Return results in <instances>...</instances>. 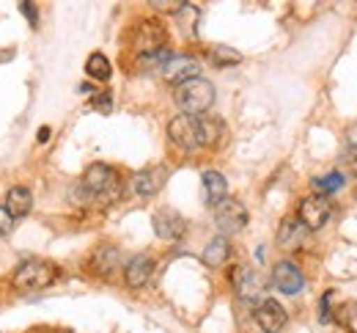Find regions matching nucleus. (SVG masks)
I'll use <instances>...</instances> for the list:
<instances>
[{
    "label": "nucleus",
    "mask_w": 357,
    "mask_h": 333,
    "mask_svg": "<svg viewBox=\"0 0 357 333\" xmlns=\"http://www.w3.org/2000/svg\"><path fill=\"white\" fill-rule=\"evenodd\" d=\"M212 102H215V86L204 77H195V80L176 86V105L181 108L184 116L198 119L201 113H206L212 108Z\"/></svg>",
    "instance_id": "nucleus-2"
},
{
    "label": "nucleus",
    "mask_w": 357,
    "mask_h": 333,
    "mask_svg": "<svg viewBox=\"0 0 357 333\" xmlns=\"http://www.w3.org/2000/svg\"><path fill=\"white\" fill-rule=\"evenodd\" d=\"M333 215V204L327 195H308L300 201V223L305 229H321Z\"/></svg>",
    "instance_id": "nucleus-7"
},
{
    "label": "nucleus",
    "mask_w": 357,
    "mask_h": 333,
    "mask_svg": "<svg viewBox=\"0 0 357 333\" xmlns=\"http://www.w3.org/2000/svg\"><path fill=\"white\" fill-rule=\"evenodd\" d=\"M119 265H121V253H119V248H113V245H102V248H96L93 256H91V267H93L96 273H102V276H110L113 270H119Z\"/></svg>",
    "instance_id": "nucleus-15"
},
{
    "label": "nucleus",
    "mask_w": 357,
    "mask_h": 333,
    "mask_svg": "<svg viewBox=\"0 0 357 333\" xmlns=\"http://www.w3.org/2000/svg\"><path fill=\"white\" fill-rule=\"evenodd\" d=\"M149 6H154V8H160V11H181L184 6H187V0H151Z\"/></svg>",
    "instance_id": "nucleus-23"
},
{
    "label": "nucleus",
    "mask_w": 357,
    "mask_h": 333,
    "mask_svg": "<svg viewBox=\"0 0 357 333\" xmlns=\"http://www.w3.org/2000/svg\"><path fill=\"white\" fill-rule=\"evenodd\" d=\"M228 256H231V245H228V239L225 237L209 239V245H206V251H204V262H206L209 267H220V265H225Z\"/></svg>",
    "instance_id": "nucleus-19"
},
{
    "label": "nucleus",
    "mask_w": 357,
    "mask_h": 333,
    "mask_svg": "<svg viewBox=\"0 0 357 333\" xmlns=\"http://www.w3.org/2000/svg\"><path fill=\"white\" fill-rule=\"evenodd\" d=\"M154 232H157V237L162 239H181L184 232H187V223L174 209H160L154 215Z\"/></svg>",
    "instance_id": "nucleus-12"
},
{
    "label": "nucleus",
    "mask_w": 357,
    "mask_h": 333,
    "mask_svg": "<svg viewBox=\"0 0 357 333\" xmlns=\"http://www.w3.org/2000/svg\"><path fill=\"white\" fill-rule=\"evenodd\" d=\"M31 207H33V193L28 191V188H11V191L6 193V207H3V209H6L11 218L28 215Z\"/></svg>",
    "instance_id": "nucleus-16"
},
{
    "label": "nucleus",
    "mask_w": 357,
    "mask_h": 333,
    "mask_svg": "<svg viewBox=\"0 0 357 333\" xmlns=\"http://www.w3.org/2000/svg\"><path fill=\"white\" fill-rule=\"evenodd\" d=\"M58 279V267L47 259H28L17 267L14 273V286L22 289V292H39V289H47Z\"/></svg>",
    "instance_id": "nucleus-3"
},
{
    "label": "nucleus",
    "mask_w": 357,
    "mask_h": 333,
    "mask_svg": "<svg viewBox=\"0 0 357 333\" xmlns=\"http://www.w3.org/2000/svg\"><path fill=\"white\" fill-rule=\"evenodd\" d=\"M151 273H154V259L140 253V256H132V259H130V265H127V270H124V279H127V284L132 286V289H140V286L149 284Z\"/></svg>",
    "instance_id": "nucleus-14"
},
{
    "label": "nucleus",
    "mask_w": 357,
    "mask_h": 333,
    "mask_svg": "<svg viewBox=\"0 0 357 333\" xmlns=\"http://www.w3.org/2000/svg\"><path fill=\"white\" fill-rule=\"evenodd\" d=\"M272 284L283 295H297L305 286V276L294 262H278L272 270Z\"/></svg>",
    "instance_id": "nucleus-10"
},
{
    "label": "nucleus",
    "mask_w": 357,
    "mask_h": 333,
    "mask_svg": "<svg viewBox=\"0 0 357 333\" xmlns=\"http://www.w3.org/2000/svg\"><path fill=\"white\" fill-rule=\"evenodd\" d=\"M20 8L25 11V17H28L31 25H33V22H36V8H31V3H20Z\"/></svg>",
    "instance_id": "nucleus-27"
},
{
    "label": "nucleus",
    "mask_w": 357,
    "mask_h": 333,
    "mask_svg": "<svg viewBox=\"0 0 357 333\" xmlns=\"http://www.w3.org/2000/svg\"><path fill=\"white\" fill-rule=\"evenodd\" d=\"M347 149H349L352 157H357V124L347 130Z\"/></svg>",
    "instance_id": "nucleus-25"
},
{
    "label": "nucleus",
    "mask_w": 357,
    "mask_h": 333,
    "mask_svg": "<svg viewBox=\"0 0 357 333\" xmlns=\"http://www.w3.org/2000/svg\"><path fill=\"white\" fill-rule=\"evenodd\" d=\"M313 188L319 191V195L324 193H335V191H341L344 188V177L338 174V171H333V174H327V177H319V179H313Z\"/></svg>",
    "instance_id": "nucleus-21"
},
{
    "label": "nucleus",
    "mask_w": 357,
    "mask_h": 333,
    "mask_svg": "<svg viewBox=\"0 0 357 333\" xmlns=\"http://www.w3.org/2000/svg\"><path fill=\"white\" fill-rule=\"evenodd\" d=\"M231 281H234V289L245 297V300H259L261 295H264V286L267 281L261 279V273H256L253 267H234V273H231Z\"/></svg>",
    "instance_id": "nucleus-9"
},
{
    "label": "nucleus",
    "mask_w": 357,
    "mask_h": 333,
    "mask_svg": "<svg viewBox=\"0 0 357 333\" xmlns=\"http://www.w3.org/2000/svg\"><path fill=\"white\" fill-rule=\"evenodd\" d=\"M168 135L184 151H195V149L206 146V141H204V121L195 119V116H176L168 124Z\"/></svg>",
    "instance_id": "nucleus-4"
},
{
    "label": "nucleus",
    "mask_w": 357,
    "mask_h": 333,
    "mask_svg": "<svg viewBox=\"0 0 357 333\" xmlns=\"http://www.w3.org/2000/svg\"><path fill=\"white\" fill-rule=\"evenodd\" d=\"M160 72H162V77H165L168 83L181 86V83H187V80H195V77H198L201 64H198L195 58H190V55H171Z\"/></svg>",
    "instance_id": "nucleus-8"
},
{
    "label": "nucleus",
    "mask_w": 357,
    "mask_h": 333,
    "mask_svg": "<svg viewBox=\"0 0 357 333\" xmlns=\"http://www.w3.org/2000/svg\"><path fill=\"white\" fill-rule=\"evenodd\" d=\"M86 72H89V77H93V80H107L113 69H110V61L102 52H93L89 61H86Z\"/></svg>",
    "instance_id": "nucleus-20"
},
{
    "label": "nucleus",
    "mask_w": 357,
    "mask_h": 333,
    "mask_svg": "<svg viewBox=\"0 0 357 333\" xmlns=\"http://www.w3.org/2000/svg\"><path fill=\"white\" fill-rule=\"evenodd\" d=\"M80 188L89 195V201H99V204H110L121 195V177L116 168L105 165V163H93L89 171L80 179Z\"/></svg>",
    "instance_id": "nucleus-1"
},
{
    "label": "nucleus",
    "mask_w": 357,
    "mask_h": 333,
    "mask_svg": "<svg viewBox=\"0 0 357 333\" xmlns=\"http://www.w3.org/2000/svg\"><path fill=\"white\" fill-rule=\"evenodd\" d=\"M242 55L231 47H215L212 50V64L215 66H231V64H239Z\"/></svg>",
    "instance_id": "nucleus-22"
},
{
    "label": "nucleus",
    "mask_w": 357,
    "mask_h": 333,
    "mask_svg": "<svg viewBox=\"0 0 357 333\" xmlns=\"http://www.w3.org/2000/svg\"><path fill=\"white\" fill-rule=\"evenodd\" d=\"M11 229H14V218L0 207V237H6Z\"/></svg>",
    "instance_id": "nucleus-24"
},
{
    "label": "nucleus",
    "mask_w": 357,
    "mask_h": 333,
    "mask_svg": "<svg viewBox=\"0 0 357 333\" xmlns=\"http://www.w3.org/2000/svg\"><path fill=\"white\" fill-rule=\"evenodd\" d=\"M165 177H168V171L162 168V165H154V168H143V171H137L132 179V188L137 195H143V198H151L154 193H160L162 188V182H165Z\"/></svg>",
    "instance_id": "nucleus-13"
},
{
    "label": "nucleus",
    "mask_w": 357,
    "mask_h": 333,
    "mask_svg": "<svg viewBox=\"0 0 357 333\" xmlns=\"http://www.w3.org/2000/svg\"><path fill=\"white\" fill-rule=\"evenodd\" d=\"M215 223L223 235H239L248 226V209L236 198H225L215 207Z\"/></svg>",
    "instance_id": "nucleus-6"
},
{
    "label": "nucleus",
    "mask_w": 357,
    "mask_h": 333,
    "mask_svg": "<svg viewBox=\"0 0 357 333\" xmlns=\"http://www.w3.org/2000/svg\"><path fill=\"white\" fill-rule=\"evenodd\" d=\"M132 47L140 58L143 55H151V52H160V50L165 47V28L157 20L137 22V28H135L132 34Z\"/></svg>",
    "instance_id": "nucleus-5"
},
{
    "label": "nucleus",
    "mask_w": 357,
    "mask_h": 333,
    "mask_svg": "<svg viewBox=\"0 0 357 333\" xmlns=\"http://www.w3.org/2000/svg\"><path fill=\"white\" fill-rule=\"evenodd\" d=\"M47 135H50V130H47V127H42V133H39V141H47Z\"/></svg>",
    "instance_id": "nucleus-28"
},
{
    "label": "nucleus",
    "mask_w": 357,
    "mask_h": 333,
    "mask_svg": "<svg viewBox=\"0 0 357 333\" xmlns=\"http://www.w3.org/2000/svg\"><path fill=\"white\" fill-rule=\"evenodd\" d=\"M228 195V182L220 171H206L204 174V198L209 207H218Z\"/></svg>",
    "instance_id": "nucleus-17"
},
{
    "label": "nucleus",
    "mask_w": 357,
    "mask_h": 333,
    "mask_svg": "<svg viewBox=\"0 0 357 333\" xmlns=\"http://www.w3.org/2000/svg\"><path fill=\"white\" fill-rule=\"evenodd\" d=\"M286 311H283V306L278 303V300H272V297H267V300H261L259 303V309H256V323H259V328L267 333H278L283 331V325H286Z\"/></svg>",
    "instance_id": "nucleus-11"
},
{
    "label": "nucleus",
    "mask_w": 357,
    "mask_h": 333,
    "mask_svg": "<svg viewBox=\"0 0 357 333\" xmlns=\"http://www.w3.org/2000/svg\"><path fill=\"white\" fill-rule=\"evenodd\" d=\"M93 105H96L102 113H107V110H110V96H107V94L96 96V99H93Z\"/></svg>",
    "instance_id": "nucleus-26"
},
{
    "label": "nucleus",
    "mask_w": 357,
    "mask_h": 333,
    "mask_svg": "<svg viewBox=\"0 0 357 333\" xmlns=\"http://www.w3.org/2000/svg\"><path fill=\"white\" fill-rule=\"evenodd\" d=\"M305 226L300 223V221H286L283 226H280V232H278V242H280V248H286V251H297L300 245H303V239H305Z\"/></svg>",
    "instance_id": "nucleus-18"
}]
</instances>
